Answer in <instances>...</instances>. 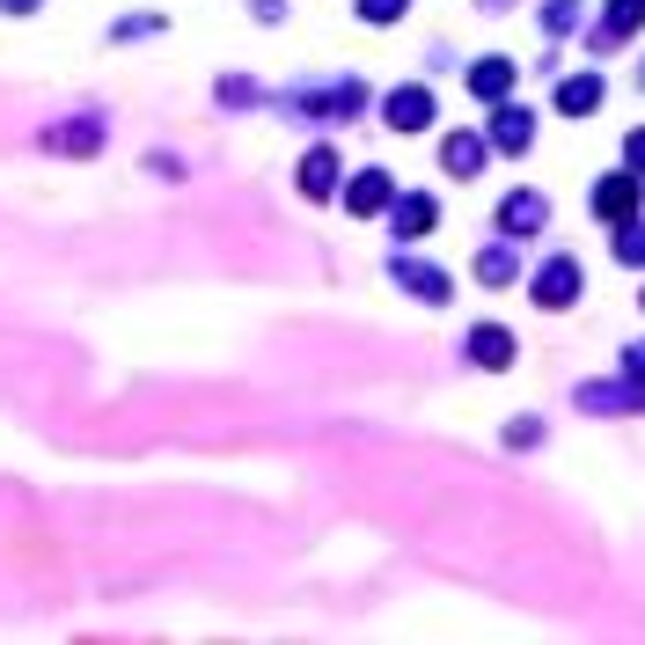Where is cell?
I'll use <instances>...</instances> for the list:
<instances>
[{"mask_svg": "<svg viewBox=\"0 0 645 645\" xmlns=\"http://www.w3.org/2000/svg\"><path fill=\"white\" fill-rule=\"evenodd\" d=\"M506 352H514L506 330H477V360H484V367H506Z\"/></svg>", "mask_w": 645, "mask_h": 645, "instance_id": "cell-2", "label": "cell"}, {"mask_svg": "<svg viewBox=\"0 0 645 645\" xmlns=\"http://www.w3.org/2000/svg\"><path fill=\"white\" fill-rule=\"evenodd\" d=\"M382 199H389V191H382V176H360V191H352V206L367 213V206H382Z\"/></svg>", "mask_w": 645, "mask_h": 645, "instance_id": "cell-5", "label": "cell"}, {"mask_svg": "<svg viewBox=\"0 0 645 645\" xmlns=\"http://www.w3.org/2000/svg\"><path fill=\"white\" fill-rule=\"evenodd\" d=\"M425 110H433V103H425L419 89H411V96H397V103H389V118H397V125H419Z\"/></svg>", "mask_w": 645, "mask_h": 645, "instance_id": "cell-3", "label": "cell"}, {"mask_svg": "<svg viewBox=\"0 0 645 645\" xmlns=\"http://www.w3.org/2000/svg\"><path fill=\"white\" fill-rule=\"evenodd\" d=\"M601 213H609V221H617V213H631V184H623V176H617V184H609V191H601Z\"/></svg>", "mask_w": 645, "mask_h": 645, "instance_id": "cell-4", "label": "cell"}, {"mask_svg": "<svg viewBox=\"0 0 645 645\" xmlns=\"http://www.w3.org/2000/svg\"><path fill=\"white\" fill-rule=\"evenodd\" d=\"M595 96H601L595 81H572V89H565V96H558V103H565V110H587V103H595Z\"/></svg>", "mask_w": 645, "mask_h": 645, "instance_id": "cell-6", "label": "cell"}, {"mask_svg": "<svg viewBox=\"0 0 645 645\" xmlns=\"http://www.w3.org/2000/svg\"><path fill=\"white\" fill-rule=\"evenodd\" d=\"M631 154H638V162H645V140H638V148H631Z\"/></svg>", "mask_w": 645, "mask_h": 645, "instance_id": "cell-7", "label": "cell"}, {"mask_svg": "<svg viewBox=\"0 0 645 645\" xmlns=\"http://www.w3.org/2000/svg\"><path fill=\"white\" fill-rule=\"evenodd\" d=\"M572 286H579V272H572V265H550V272H543V279H536V294H543V301H550V308H558V301H565V294H572Z\"/></svg>", "mask_w": 645, "mask_h": 645, "instance_id": "cell-1", "label": "cell"}]
</instances>
